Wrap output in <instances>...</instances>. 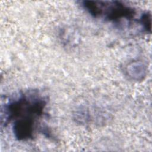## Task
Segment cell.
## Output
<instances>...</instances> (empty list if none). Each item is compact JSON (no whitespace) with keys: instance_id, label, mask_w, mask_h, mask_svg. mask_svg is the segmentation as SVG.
Returning a JSON list of instances; mask_svg holds the SVG:
<instances>
[{"instance_id":"277c9868","label":"cell","mask_w":152,"mask_h":152,"mask_svg":"<svg viewBox=\"0 0 152 152\" xmlns=\"http://www.w3.org/2000/svg\"><path fill=\"white\" fill-rule=\"evenodd\" d=\"M137 23L141 27L142 30L145 33H151V14L150 12L146 11L138 18Z\"/></svg>"},{"instance_id":"7a4b0ae2","label":"cell","mask_w":152,"mask_h":152,"mask_svg":"<svg viewBox=\"0 0 152 152\" xmlns=\"http://www.w3.org/2000/svg\"><path fill=\"white\" fill-rule=\"evenodd\" d=\"M81 7L91 17L102 18L106 21L119 24L124 21L137 23L135 10L121 1H83Z\"/></svg>"},{"instance_id":"6da1fadb","label":"cell","mask_w":152,"mask_h":152,"mask_svg":"<svg viewBox=\"0 0 152 152\" xmlns=\"http://www.w3.org/2000/svg\"><path fill=\"white\" fill-rule=\"evenodd\" d=\"M47 104L46 97L39 91H26L5 104L2 124L5 126L12 122V132L18 141L32 140L46 114Z\"/></svg>"},{"instance_id":"3957f363","label":"cell","mask_w":152,"mask_h":152,"mask_svg":"<svg viewBox=\"0 0 152 152\" xmlns=\"http://www.w3.org/2000/svg\"><path fill=\"white\" fill-rule=\"evenodd\" d=\"M126 75L132 80L139 81L143 79L147 72V68L143 63L139 61H132L125 67Z\"/></svg>"}]
</instances>
